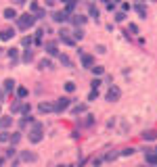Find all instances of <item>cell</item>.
<instances>
[{
    "mask_svg": "<svg viewBox=\"0 0 157 167\" xmlns=\"http://www.w3.org/2000/svg\"><path fill=\"white\" fill-rule=\"evenodd\" d=\"M97 52H101V54H103V52H105V46H103V44H98V46H97Z\"/></svg>",
    "mask_w": 157,
    "mask_h": 167,
    "instance_id": "45",
    "label": "cell"
},
{
    "mask_svg": "<svg viewBox=\"0 0 157 167\" xmlns=\"http://www.w3.org/2000/svg\"><path fill=\"white\" fill-rule=\"evenodd\" d=\"M132 153H134V148H124L120 155H121V157H128V155H132Z\"/></svg>",
    "mask_w": 157,
    "mask_h": 167,
    "instance_id": "38",
    "label": "cell"
},
{
    "mask_svg": "<svg viewBox=\"0 0 157 167\" xmlns=\"http://www.w3.org/2000/svg\"><path fill=\"white\" fill-rule=\"evenodd\" d=\"M59 61H61V65H65V67H73L71 59H69L67 54H61V57H59Z\"/></svg>",
    "mask_w": 157,
    "mask_h": 167,
    "instance_id": "22",
    "label": "cell"
},
{
    "mask_svg": "<svg viewBox=\"0 0 157 167\" xmlns=\"http://www.w3.org/2000/svg\"><path fill=\"white\" fill-rule=\"evenodd\" d=\"M101 80H92V84H90V86H92V90H98V86H101Z\"/></svg>",
    "mask_w": 157,
    "mask_h": 167,
    "instance_id": "39",
    "label": "cell"
},
{
    "mask_svg": "<svg viewBox=\"0 0 157 167\" xmlns=\"http://www.w3.org/2000/svg\"><path fill=\"white\" fill-rule=\"evenodd\" d=\"M55 2H57V0H46V4H48V6H50V4H55Z\"/></svg>",
    "mask_w": 157,
    "mask_h": 167,
    "instance_id": "48",
    "label": "cell"
},
{
    "mask_svg": "<svg viewBox=\"0 0 157 167\" xmlns=\"http://www.w3.org/2000/svg\"><path fill=\"white\" fill-rule=\"evenodd\" d=\"M38 65H40V69H50V67H52V63H50V59H42L40 63H38Z\"/></svg>",
    "mask_w": 157,
    "mask_h": 167,
    "instance_id": "27",
    "label": "cell"
},
{
    "mask_svg": "<svg viewBox=\"0 0 157 167\" xmlns=\"http://www.w3.org/2000/svg\"><path fill=\"white\" fill-rule=\"evenodd\" d=\"M21 109H23V102H21V98H15V102L11 105V115H13V113H21Z\"/></svg>",
    "mask_w": 157,
    "mask_h": 167,
    "instance_id": "17",
    "label": "cell"
},
{
    "mask_svg": "<svg viewBox=\"0 0 157 167\" xmlns=\"http://www.w3.org/2000/svg\"><path fill=\"white\" fill-rule=\"evenodd\" d=\"M101 163H103V159H94V161H92V167H98Z\"/></svg>",
    "mask_w": 157,
    "mask_h": 167,
    "instance_id": "43",
    "label": "cell"
},
{
    "mask_svg": "<svg viewBox=\"0 0 157 167\" xmlns=\"http://www.w3.org/2000/svg\"><path fill=\"white\" fill-rule=\"evenodd\" d=\"M71 105V98H67V96H61L59 100L55 102V113H63L65 109Z\"/></svg>",
    "mask_w": 157,
    "mask_h": 167,
    "instance_id": "4",
    "label": "cell"
},
{
    "mask_svg": "<svg viewBox=\"0 0 157 167\" xmlns=\"http://www.w3.org/2000/svg\"><path fill=\"white\" fill-rule=\"evenodd\" d=\"M69 19H71V15L65 11V9H63V11H55V13H52V21H55V23H67Z\"/></svg>",
    "mask_w": 157,
    "mask_h": 167,
    "instance_id": "3",
    "label": "cell"
},
{
    "mask_svg": "<svg viewBox=\"0 0 157 167\" xmlns=\"http://www.w3.org/2000/svg\"><path fill=\"white\" fill-rule=\"evenodd\" d=\"M115 157H117V153H109V155H105V159L111 161V159H115Z\"/></svg>",
    "mask_w": 157,
    "mask_h": 167,
    "instance_id": "42",
    "label": "cell"
},
{
    "mask_svg": "<svg viewBox=\"0 0 157 167\" xmlns=\"http://www.w3.org/2000/svg\"><path fill=\"white\" fill-rule=\"evenodd\" d=\"M86 19H88V17H84V15H71V19H69V21H71L75 27H80V25L86 23Z\"/></svg>",
    "mask_w": 157,
    "mask_h": 167,
    "instance_id": "15",
    "label": "cell"
},
{
    "mask_svg": "<svg viewBox=\"0 0 157 167\" xmlns=\"http://www.w3.org/2000/svg\"><path fill=\"white\" fill-rule=\"evenodd\" d=\"M134 11L138 13V15H140L143 19H147V9L143 6V4H134Z\"/></svg>",
    "mask_w": 157,
    "mask_h": 167,
    "instance_id": "21",
    "label": "cell"
},
{
    "mask_svg": "<svg viewBox=\"0 0 157 167\" xmlns=\"http://www.w3.org/2000/svg\"><path fill=\"white\" fill-rule=\"evenodd\" d=\"M15 155H17V148H15V146H9V148H6V155H4V157H6V159H13Z\"/></svg>",
    "mask_w": 157,
    "mask_h": 167,
    "instance_id": "31",
    "label": "cell"
},
{
    "mask_svg": "<svg viewBox=\"0 0 157 167\" xmlns=\"http://www.w3.org/2000/svg\"><path fill=\"white\" fill-rule=\"evenodd\" d=\"M124 19H126V13H124V11L115 13V21H117V23H121V21H124Z\"/></svg>",
    "mask_w": 157,
    "mask_h": 167,
    "instance_id": "33",
    "label": "cell"
},
{
    "mask_svg": "<svg viewBox=\"0 0 157 167\" xmlns=\"http://www.w3.org/2000/svg\"><path fill=\"white\" fill-rule=\"evenodd\" d=\"M65 90H67V92H73V90H75V84H73V82H67V84H65Z\"/></svg>",
    "mask_w": 157,
    "mask_h": 167,
    "instance_id": "37",
    "label": "cell"
},
{
    "mask_svg": "<svg viewBox=\"0 0 157 167\" xmlns=\"http://www.w3.org/2000/svg\"><path fill=\"white\" fill-rule=\"evenodd\" d=\"M59 40L63 44H67V46H73V44H75V40H73L71 36H63V38H59Z\"/></svg>",
    "mask_w": 157,
    "mask_h": 167,
    "instance_id": "28",
    "label": "cell"
},
{
    "mask_svg": "<svg viewBox=\"0 0 157 167\" xmlns=\"http://www.w3.org/2000/svg\"><path fill=\"white\" fill-rule=\"evenodd\" d=\"M97 96H98V92H97V90H92V92H90V96H88V100H94Z\"/></svg>",
    "mask_w": 157,
    "mask_h": 167,
    "instance_id": "41",
    "label": "cell"
},
{
    "mask_svg": "<svg viewBox=\"0 0 157 167\" xmlns=\"http://www.w3.org/2000/svg\"><path fill=\"white\" fill-rule=\"evenodd\" d=\"M82 38H84V29L82 27H75L73 29V40H82Z\"/></svg>",
    "mask_w": 157,
    "mask_h": 167,
    "instance_id": "24",
    "label": "cell"
},
{
    "mask_svg": "<svg viewBox=\"0 0 157 167\" xmlns=\"http://www.w3.org/2000/svg\"><path fill=\"white\" fill-rule=\"evenodd\" d=\"M13 38H15V29H13V27L0 29V40H2V42H9V40H13Z\"/></svg>",
    "mask_w": 157,
    "mask_h": 167,
    "instance_id": "11",
    "label": "cell"
},
{
    "mask_svg": "<svg viewBox=\"0 0 157 167\" xmlns=\"http://www.w3.org/2000/svg\"><path fill=\"white\" fill-rule=\"evenodd\" d=\"M25 96H27V88H23V86H21V88H17V98H21V100H23Z\"/></svg>",
    "mask_w": 157,
    "mask_h": 167,
    "instance_id": "30",
    "label": "cell"
},
{
    "mask_svg": "<svg viewBox=\"0 0 157 167\" xmlns=\"http://www.w3.org/2000/svg\"><path fill=\"white\" fill-rule=\"evenodd\" d=\"M103 71H105V69H103L101 65H94V67H92V73H94V75H103Z\"/></svg>",
    "mask_w": 157,
    "mask_h": 167,
    "instance_id": "34",
    "label": "cell"
},
{
    "mask_svg": "<svg viewBox=\"0 0 157 167\" xmlns=\"http://www.w3.org/2000/svg\"><path fill=\"white\" fill-rule=\"evenodd\" d=\"M21 44H23L25 48H32V44H34V38H29V36H25L23 40H21Z\"/></svg>",
    "mask_w": 157,
    "mask_h": 167,
    "instance_id": "29",
    "label": "cell"
},
{
    "mask_svg": "<svg viewBox=\"0 0 157 167\" xmlns=\"http://www.w3.org/2000/svg\"><path fill=\"white\" fill-rule=\"evenodd\" d=\"M120 96H121V90L117 88V86H111V88L107 90V94H105V98H107L109 102H115Z\"/></svg>",
    "mask_w": 157,
    "mask_h": 167,
    "instance_id": "6",
    "label": "cell"
},
{
    "mask_svg": "<svg viewBox=\"0 0 157 167\" xmlns=\"http://www.w3.org/2000/svg\"><path fill=\"white\" fill-rule=\"evenodd\" d=\"M19 159L25 161V163H34V161H38V155L34 150H21V153H19Z\"/></svg>",
    "mask_w": 157,
    "mask_h": 167,
    "instance_id": "7",
    "label": "cell"
},
{
    "mask_svg": "<svg viewBox=\"0 0 157 167\" xmlns=\"http://www.w3.org/2000/svg\"><path fill=\"white\" fill-rule=\"evenodd\" d=\"M0 142H11V132H0Z\"/></svg>",
    "mask_w": 157,
    "mask_h": 167,
    "instance_id": "26",
    "label": "cell"
},
{
    "mask_svg": "<svg viewBox=\"0 0 157 167\" xmlns=\"http://www.w3.org/2000/svg\"><path fill=\"white\" fill-rule=\"evenodd\" d=\"M38 111L44 115V113H52L55 111V102H40L38 105Z\"/></svg>",
    "mask_w": 157,
    "mask_h": 167,
    "instance_id": "13",
    "label": "cell"
},
{
    "mask_svg": "<svg viewBox=\"0 0 157 167\" xmlns=\"http://www.w3.org/2000/svg\"><path fill=\"white\" fill-rule=\"evenodd\" d=\"M145 161L149 165H157V148H149L145 153Z\"/></svg>",
    "mask_w": 157,
    "mask_h": 167,
    "instance_id": "8",
    "label": "cell"
},
{
    "mask_svg": "<svg viewBox=\"0 0 157 167\" xmlns=\"http://www.w3.org/2000/svg\"><path fill=\"white\" fill-rule=\"evenodd\" d=\"M2 17L9 19V21H17V19H19V15H17V11H15L13 6H6V9L2 11Z\"/></svg>",
    "mask_w": 157,
    "mask_h": 167,
    "instance_id": "10",
    "label": "cell"
},
{
    "mask_svg": "<svg viewBox=\"0 0 157 167\" xmlns=\"http://www.w3.org/2000/svg\"><path fill=\"white\" fill-rule=\"evenodd\" d=\"M27 138H29L32 144L42 142V138H44V125H42L40 121H34V123H32V130H29V134H27Z\"/></svg>",
    "mask_w": 157,
    "mask_h": 167,
    "instance_id": "1",
    "label": "cell"
},
{
    "mask_svg": "<svg viewBox=\"0 0 157 167\" xmlns=\"http://www.w3.org/2000/svg\"><path fill=\"white\" fill-rule=\"evenodd\" d=\"M59 167H67V165H59Z\"/></svg>",
    "mask_w": 157,
    "mask_h": 167,
    "instance_id": "51",
    "label": "cell"
},
{
    "mask_svg": "<svg viewBox=\"0 0 157 167\" xmlns=\"http://www.w3.org/2000/svg\"><path fill=\"white\" fill-rule=\"evenodd\" d=\"M6 54H9V59H11L13 65H17V63H19V50H17V48H11Z\"/></svg>",
    "mask_w": 157,
    "mask_h": 167,
    "instance_id": "16",
    "label": "cell"
},
{
    "mask_svg": "<svg viewBox=\"0 0 157 167\" xmlns=\"http://www.w3.org/2000/svg\"><path fill=\"white\" fill-rule=\"evenodd\" d=\"M19 140H21V132L11 134V146H17V144H19Z\"/></svg>",
    "mask_w": 157,
    "mask_h": 167,
    "instance_id": "23",
    "label": "cell"
},
{
    "mask_svg": "<svg viewBox=\"0 0 157 167\" xmlns=\"http://www.w3.org/2000/svg\"><path fill=\"white\" fill-rule=\"evenodd\" d=\"M29 113H32V105H23V109H21V115H23V117H29Z\"/></svg>",
    "mask_w": 157,
    "mask_h": 167,
    "instance_id": "32",
    "label": "cell"
},
{
    "mask_svg": "<svg viewBox=\"0 0 157 167\" xmlns=\"http://www.w3.org/2000/svg\"><path fill=\"white\" fill-rule=\"evenodd\" d=\"M84 111H86V107H84V105H78V107L73 109V115H78V113H84Z\"/></svg>",
    "mask_w": 157,
    "mask_h": 167,
    "instance_id": "35",
    "label": "cell"
},
{
    "mask_svg": "<svg viewBox=\"0 0 157 167\" xmlns=\"http://www.w3.org/2000/svg\"><path fill=\"white\" fill-rule=\"evenodd\" d=\"M130 32H132V34H138V25H136V23H130V27H128V34H130Z\"/></svg>",
    "mask_w": 157,
    "mask_h": 167,
    "instance_id": "36",
    "label": "cell"
},
{
    "mask_svg": "<svg viewBox=\"0 0 157 167\" xmlns=\"http://www.w3.org/2000/svg\"><path fill=\"white\" fill-rule=\"evenodd\" d=\"M2 100H4V90L0 88V102H2Z\"/></svg>",
    "mask_w": 157,
    "mask_h": 167,
    "instance_id": "46",
    "label": "cell"
},
{
    "mask_svg": "<svg viewBox=\"0 0 157 167\" xmlns=\"http://www.w3.org/2000/svg\"><path fill=\"white\" fill-rule=\"evenodd\" d=\"M19 161H21V159H13V161H11V167H17V165H19Z\"/></svg>",
    "mask_w": 157,
    "mask_h": 167,
    "instance_id": "44",
    "label": "cell"
},
{
    "mask_svg": "<svg viewBox=\"0 0 157 167\" xmlns=\"http://www.w3.org/2000/svg\"><path fill=\"white\" fill-rule=\"evenodd\" d=\"M13 125V115H0V132L9 130Z\"/></svg>",
    "mask_w": 157,
    "mask_h": 167,
    "instance_id": "9",
    "label": "cell"
},
{
    "mask_svg": "<svg viewBox=\"0 0 157 167\" xmlns=\"http://www.w3.org/2000/svg\"><path fill=\"white\" fill-rule=\"evenodd\" d=\"M0 113H2V107H0Z\"/></svg>",
    "mask_w": 157,
    "mask_h": 167,
    "instance_id": "52",
    "label": "cell"
},
{
    "mask_svg": "<svg viewBox=\"0 0 157 167\" xmlns=\"http://www.w3.org/2000/svg\"><path fill=\"white\" fill-rule=\"evenodd\" d=\"M44 50L48 52L50 57H61V52L57 50V42H46V44H44Z\"/></svg>",
    "mask_w": 157,
    "mask_h": 167,
    "instance_id": "12",
    "label": "cell"
},
{
    "mask_svg": "<svg viewBox=\"0 0 157 167\" xmlns=\"http://www.w3.org/2000/svg\"><path fill=\"white\" fill-rule=\"evenodd\" d=\"M15 2H17V4H25L27 0H15Z\"/></svg>",
    "mask_w": 157,
    "mask_h": 167,
    "instance_id": "47",
    "label": "cell"
},
{
    "mask_svg": "<svg viewBox=\"0 0 157 167\" xmlns=\"http://www.w3.org/2000/svg\"><path fill=\"white\" fill-rule=\"evenodd\" d=\"M38 19H36V15H34V13H25V15H19V19H17V21H15V23H17V27H19V29H29V27H34V23H36Z\"/></svg>",
    "mask_w": 157,
    "mask_h": 167,
    "instance_id": "2",
    "label": "cell"
},
{
    "mask_svg": "<svg viewBox=\"0 0 157 167\" xmlns=\"http://www.w3.org/2000/svg\"><path fill=\"white\" fill-rule=\"evenodd\" d=\"M140 2H143V0H136V4H140Z\"/></svg>",
    "mask_w": 157,
    "mask_h": 167,
    "instance_id": "50",
    "label": "cell"
},
{
    "mask_svg": "<svg viewBox=\"0 0 157 167\" xmlns=\"http://www.w3.org/2000/svg\"><path fill=\"white\" fill-rule=\"evenodd\" d=\"M44 29H36V34H34V44H40L42 42V38H44Z\"/></svg>",
    "mask_w": 157,
    "mask_h": 167,
    "instance_id": "20",
    "label": "cell"
},
{
    "mask_svg": "<svg viewBox=\"0 0 157 167\" xmlns=\"http://www.w3.org/2000/svg\"><path fill=\"white\" fill-rule=\"evenodd\" d=\"M78 52H80L82 67H86V69H92V67H94V59H92V54H86V52H82V50H78Z\"/></svg>",
    "mask_w": 157,
    "mask_h": 167,
    "instance_id": "5",
    "label": "cell"
},
{
    "mask_svg": "<svg viewBox=\"0 0 157 167\" xmlns=\"http://www.w3.org/2000/svg\"><path fill=\"white\" fill-rule=\"evenodd\" d=\"M157 138V134L153 130H149V132H145V134H143V140H155Z\"/></svg>",
    "mask_w": 157,
    "mask_h": 167,
    "instance_id": "25",
    "label": "cell"
},
{
    "mask_svg": "<svg viewBox=\"0 0 157 167\" xmlns=\"http://www.w3.org/2000/svg\"><path fill=\"white\" fill-rule=\"evenodd\" d=\"M88 15H90L92 19H97V21H98V9L94 6V4H92V2L88 4Z\"/></svg>",
    "mask_w": 157,
    "mask_h": 167,
    "instance_id": "18",
    "label": "cell"
},
{
    "mask_svg": "<svg viewBox=\"0 0 157 167\" xmlns=\"http://www.w3.org/2000/svg\"><path fill=\"white\" fill-rule=\"evenodd\" d=\"M32 59H34V50L27 48V50L23 52V57H21V61H23V63H32Z\"/></svg>",
    "mask_w": 157,
    "mask_h": 167,
    "instance_id": "19",
    "label": "cell"
},
{
    "mask_svg": "<svg viewBox=\"0 0 157 167\" xmlns=\"http://www.w3.org/2000/svg\"><path fill=\"white\" fill-rule=\"evenodd\" d=\"M44 15H46V11H44V9H40V11L36 13V19H44Z\"/></svg>",
    "mask_w": 157,
    "mask_h": 167,
    "instance_id": "40",
    "label": "cell"
},
{
    "mask_svg": "<svg viewBox=\"0 0 157 167\" xmlns=\"http://www.w3.org/2000/svg\"><path fill=\"white\" fill-rule=\"evenodd\" d=\"M61 2H63V4H69V2H73V0H61Z\"/></svg>",
    "mask_w": 157,
    "mask_h": 167,
    "instance_id": "49",
    "label": "cell"
},
{
    "mask_svg": "<svg viewBox=\"0 0 157 167\" xmlns=\"http://www.w3.org/2000/svg\"><path fill=\"white\" fill-rule=\"evenodd\" d=\"M15 88H17V82H15L13 77H9V80H4V84H2V90H4V92H13Z\"/></svg>",
    "mask_w": 157,
    "mask_h": 167,
    "instance_id": "14",
    "label": "cell"
}]
</instances>
